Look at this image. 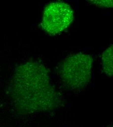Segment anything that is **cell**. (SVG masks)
Returning <instances> with one entry per match:
<instances>
[{
	"instance_id": "cell-1",
	"label": "cell",
	"mask_w": 113,
	"mask_h": 127,
	"mask_svg": "<svg viewBox=\"0 0 113 127\" xmlns=\"http://www.w3.org/2000/svg\"><path fill=\"white\" fill-rule=\"evenodd\" d=\"M11 97L22 114L48 111L55 108L59 98L46 68L28 62L20 66L12 80Z\"/></svg>"
},
{
	"instance_id": "cell-2",
	"label": "cell",
	"mask_w": 113,
	"mask_h": 127,
	"mask_svg": "<svg viewBox=\"0 0 113 127\" xmlns=\"http://www.w3.org/2000/svg\"><path fill=\"white\" fill-rule=\"evenodd\" d=\"M93 58L86 54L71 55L63 62L60 75L65 86L71 90L84 88L91 78Z\"/></svg>"
},
{
	"instance_id": "cell-3",
	"label": "cell",
	"mask_w": 113,
	"mask_h": 127,
	"mask_svg": "<svg viewBox=\"0 0 113 127\" xmlns=\"http://www.w3.org/2000/svg\"><path fill=\"white\" fill-rule=\"evenodd\" d=\"M74 13L67 3L56 1L49 4L43 14L42 26L49 34L55 35L68 28L73 22Z\"/></svg>"
},
{
	"instance_id": "cell-4",
	"label": "cell",
	"mask_w": 113,
	"mask_h": 127,
	"mask_svg": "<svg viewBox=\"0 0 113 127\" xmlns=\"http://www.w3.org/2000/svg\"><path fill=\"white\" fill-rule=\"evenodd\" d=\"M102 63L104 72L109 76L113 75V46L108 48L102 56Z\"/></svg>"
},
{
	"instance_id": "cell-5",
	"label": "cell",
	"mask_w": 113,
	"mask_h": 127,
	"mask_svg": "<svg viewBox=\"0 0 113 127\" xmlns=\"http://www.w3.org/2000/svg\"><path fill=\"white\" fill-rule=\"evenodd\" d=\"M92 3H94L98 6L103 7H112L113 6L112 0H92Z\"/></svg>"
},
{
	"instance_id": "cell-6",
	"label": "cell",
	"mask_w": 113,
	"mask_h": 127,
	"mask_svg": "<svg viewBox=\"0 0 113 127\" xmlns=\"http://www.w3.org/2000/svg\"></svg>"
}]
</instances>
